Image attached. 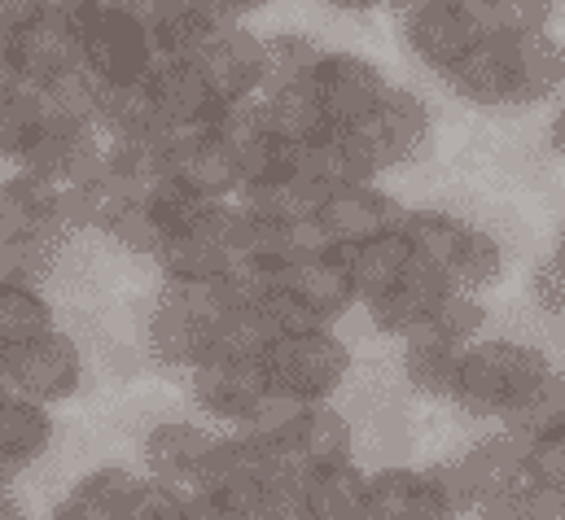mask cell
I'll use <instances>...</instances> for the list:
<instances>
[{"label": "cell", "instance_id": "cell-27", "mask_svg": "<svg viewBox=\"0 0 565 520\" xmlns=\"http://www.w3.org/2000/svg\"><path fill=\"white\" fill-rule=\"evenodd\" d=\"M342 254H347V267H351V275H355L360 306H364L369 297H377L382 289H391V284L417 262V250H413L404 224H399V228H386V232H377V237H364V241L347 246Z\"/></svg>", "mask_w": 565, "mask_h": 520}, {"label": "cell", "instance_id": "cell-38", "mask_svg": "<svg viewBox=\"0 0 565 520\" xmlns=\"http://www.w3.org/2000/svg\"><path fill=\"white\" fill-rule=\"evenodd\" d=\"M531 293H535V302H540L548 315H565V259L562 254H553V259H544L535 267Z\"/></svg>", "mask_w": 565, "mask_h": 520}, {"label": "cell", "instance_id": "cell-46", "mask_svg": "<svg viewBox=\"0 0 565 520\" xmlns=\"http://www.w3.org/2000/svg\"><path fill=\"white\" fill-rule=\"evenodd\" d=\"M0 75H4V35H0Z\"/></svg>", "mask_w": 565, "mask_h": 520}, {"label": "cell", "instance_id": "cell-4", "mask_svg": "<svg viewBox=\"0 0 565 520\" xmlns=\"http://www.w3.org/2000/svg\"><path fill=\"white\" fill-rule=\"evenodd\" d=\"M264 368L273 390L289 393L298 402H324L351 377V346L338 337L333 324H302L268 337Z\"/></svg>", "mask_w": 565, "mask_h": 520}, {"label": "cell", "instance_id": "cell-42", "mask_svg": "<svg viewBox=\"0 0 565 520\" xmlns=\"http://www.w3.org/2000/svg\"><path fill=\"white\" fill-rule=\"evenodd\" d=\"M22 508H18V499H13V490H9V481H0V517H18Z\"/></svg>", "mask_w": 565, "mask_h": 520}, {"label": "cell", "instance_id": "cell-9", "mask_svg": "<svg viewBox=\"0 0 565 520\" xmlns=\"http://www.w3.org/2000/svg\"><path fill=\"white\" fill-rule=\"evenodd\" d=\"M162 175L206 202H233L242 193V166L220 140L215 123L211 128L175 131L162 140Z\"/></svg>", "mask_w": 565, "mask_h": 520}, {"label": "cell", "instance_id": "cell-17", "mask_svg": "<svg viewBox=\"0 0 565 520\" xmlns=\"http://www.w3.org/2000/svg\"><path fill=\"white\" fill-rule=\"evenodd\" d=\"M281 451L285 464H294L298 473L307 468H324V464H342L355 459V429L351 420L333 407V398L324 402H302V411L294 415V424L285 429L281 442H273Z\"/></svg>", "mask_w": 565, "mask_h": 520}, {"label": "cell", "instance_id": "cell-26", "mask_svg": "<svg viewBox=\"0 0 565 520\" xmlns=\"http://www.w3.org/2000/svg\"><path fill=\"white\" fill-rule=\"evenodd\" d=\"M302 517L351 520L369 517V473L355 459L302 473Z\"/></svg>", "mask_w": 565, "mask_h": 520}, {"label": "cell", "instance_id": "cell-36", "mask_svg": "<svg viewBox=\"0 0 565 520\" xmlns=\"http://www.w3.org/2000/svg\"><path fill=\"white\" fill-rule=\"evenodd\" d=\"M487 35H531L548 31L553 0H469Z\"/></svg>", "mask_w": 565, "mask_h": 520}, {"label": "cell", "instance_id": "cell-44", "mask_svg": "<svg viewBox=\"0 0 565 520\" xmlns=\"http://www.w3.org/2000/svg\"><path fill=\"white\" fill-rule=\"evenodd\" d=\"M417 0H386V9H395V13H404V9H413Z\"/></svg>", "mask_w": 565, "mask_h": 520}, {"label": "cell", "instance_id": "cell-8", "mask_svg": "<svg viewBox=\"0 0 565 520\" xmlns=\"http://www.w3.org/2000/svg\"><path fill=\"white\" fill-rule=\"evenodd\" d=\"M311 88H316V101H320L329 128H351V123H364V119L377 115V106H382L386 93H391V79H386V71H382L373 57H364V53L324 48L320 62H316Z\"/></svg>", "mask_w": 565, "mask_h": 520}, {"label": "cell", "instance_id": "cell-33", "mask_svg": "<svg viewBox=\"0 0 565 520\" xmlns=\"http://www.w3.org/2000/svg\"><path fill=\"white\" fill-rule=\"evenodd\" d=\"M460 350L451 342H434V337H408L404 342V377L408 386L425 398H447L456 390V372H460Z\"/></svg>", "mask_w": 565, "mask_h": 520}, {"label": "cell", "instance_id": "cell-30", "mask_svg": "<svg viewBox=\"0 0 565 520\" xmlns=\"http://www.w3.org/2000/svg\"><path fill=\"white\" fill-rule=\"evenodd\" d=\"M522 437H526V477L535 490L526 517L565 512V415L544 420L540 429H531Z\"/></svg>", "mask_w": 565, "mask_h": 520}, {"label": "cell", "instance_id": "cell-5", "mask_svg": "<svg viewBox=\"0 0 565 520\" xmlns=\"http://www.w3.org/2000/svg\"><path fill=\"white\" fill-rule=\"evenodd\" d=\"M189 62L215 93L220 110L259 101V93L268 88V35L250 31L237 18H220L189 53Z\"/></svg>", "mask_w": 565, "mask_h": 520}, {"label": "cell", "instance_id": "cell-45", "mask_svg": "<svg viewBox=\"0 0 565 520\" xmlns=\"http://www.w3.org/2000/svg\"><path fill=\"white\" fill-rule=\"evenodd\" d=\"M557 254L565 259V228H562V237H557Z\"/></svg>", "mask_w": 565, "mask_h": 520}, {"label": "cell", "instance_id": "cell-21", "mask_svg": "<svg viewBox=\"0 0 565 520\" xmlns=\"http://www.w3.org/2000/svg\"><path fill=\"white\" fill-rule=\"evenodd\" d=\"M57 437L53 407L22 398V393H0V481H18L26 468H35Z\"/></svg>", "mask_w": 565, "mask_h": 520}, {"label": "cell", "instance_id": "cell-3", "mask_svg": "<svg viewBox=\"0 0 565 520\" xmlns=\"http://www.w3.org/2000/svg\"><path fill=\"white\" fill-rule=\"evenodd\" d=\"M75 18L79 62L97 84H141L162 57L153 26L141 13L106 0H66Z\"/></svg>", "mask_w": 565, "mask_h": 520}, {"label": "cell", "instance_id": "cell-13", "mask_svg": "<svg viewBox=\"0 0 565 520\" xmlns=\"http://www.w3.org/2000/svg\"><path fill=\"white\" fill-rule=\"evenodd\" d=\"M71 66H79V40H75V18L66 0H53L31 26L4 40V75L13 79H26L40 88Z\"/></svg>", "mask_w": 565, "mask_h": 520}, {"label": "cell", "instance_id": "cell-10", "mask_svg": "<svg viewBox=\"0 0 565 520\" xmlns=\"http://www.w3.org/2000/svg\"><path fill=\"white\" fill-rule=\"evenodd\" d=\"M399 18H404L399 31H404L408 53L434 75H447L487 35L469 0H417Z\"/></svg>", "mask_w": 565, "mask_h": 520}, {"label": "cell", "instance_id": "cell-35", "mask_svg": "<svg viewBox=\"0 0 565 520\" xmlns=\"http://www.w3.org/2000/svg\"><path fill=\"white\" fill-rule=\"evenodd\" d=\"M500 275H504V250H500V241L487 228L469 224L465 237H460V246H456V254L447 262V284L469 289V293H482Z\"/></svg>", "mask_w": 565, "mask_h": 520}, {"label": "cell", "instance_id": "cell-23", "mask_svg": "<svg viewBox=\"0 0 565 520\" xmlns=\"http://www.w3.org/2000/svg\"><path fill=\"white\" fill-rule=\"evenodd\" d=\"M443 79L469 106H513V35H482Z\"/></svg>", "mask_w": 565, "mask_h": 520}, {"label": "cell", "instance_id": "cell-14", "mask_svg": "<svg viewBox=\"0 0 565 520\" xmlns=\"http://www.w3.org/2000/svg\"><path fill=\"white\" fill-rule=\"evenodd\" d=\"M102 162H106V131L97 128V123L49 119V128L40 131V140L31 144V153L18 166L40 175L53 188H71V184L97 175Z\"/></svg>", "mask_w": 565, "mask_h": 520}, {"label": "cell", "instance_id": "cell-25", "mask_svg": "<svg viewBox=\"0 0 565 520\" xmlns=\"http://www.w3.org/2000/svg\"><path fill=\"white\" fill-rule=\"evenodd\" d=\"M369 128L382 144V158L391 171L422 162L434 144V115L413 88H391L386 101L377 106V115L369 119Z\"/></svg>", "mask_w": 565, "mask_h": 520}, {"label": "cell", "instance_id": "cell-18", "mask_svg": "<svg viewBox=\"0 0 565 520\" xmlns=\"http://www.w3.org/2000/svg\"><path fill=\"white\" fill-rule=\"evenodd\" d=\"M149 486V473L124 468V464H102L84 473L53 508V517L66 520H141V499Z\"/></svg>", "mask_w": 565, "mask_h": 520}, {"label": "cell", "instance_id": "cell-41", "mask_svg": "<svg viewBox=\"0 0 565 520\" xmlns=\"http://www.w3.org/2000/svg\"><path fill=\"white\" fill-rule=\"evenodd\" d=\"M338 13H373V9H386V0H320Z\"/></svg>", "mask_w": 565, "mask_h": 520}, {"label": "cell", "instance_id": "cell-16", "mask_svg": "<svg viewBox=\"0 0 565 520\" xmlns=\"http://www.w3.org/2000/svg\"><path fill=\"white\" fill-rule=\"evenodd\" d=\"M220 429L206 420H162L145 433L141 442V468L149 477L167 481V486H180V490H193L206 459H211V446H215Z\"/></svg>", "mask_w": 565, "mask_h": 520}, {"label": "cell", "instance_id": "cell-22", "mask_svg": "<svg viewBox=\"0 0 565 520\" xmlns=\"http://www.w3.org/2000/svg\"><path fill=\"white\" fill-rule=\"evenodd\" d=\"M447 289H451L447 275H443L438 267H429L425 259H417L391 289H382L377 297L364 302V315H369V324H373L377 333L404 342L408 333L422 328V319L434 311V302H438Z\"/></svg>", "mask_w": 565, "mask_h": 520}, {"label": "cell", "instance_id": "cell-1", "mask_svg": "<svg viewBox=\"0 0 565 520\" xmlns=\"http://www.w3.org/2000/svg\"><path fill=\"white\" fill-rule=\"evenodd\" d=\"M451 402L478 420H509V429L531 433L544 420L565 415L557 372L544 350L526 342H469L460 350V372Z\"/></svg>", "mask_w": 565, "mask_h": 520}, {"label": "cell", "instance_id": "cell-19", "mask_svg": "<svg viewBox=\"0 0 565 520\" xmlns=\"http://www.w3.org/2000/svg\"><path fill=\"white\" fill-rule=\"evenodd\" d=\"M369 517H456L443 468H377V473H369Z\"/></svg>", "mask_w": 565, "mask_h": 520}, {"label": "cell", "instance_id": "cell-15", "mask_svg": "<svg viewBox=\"0 0 565 520\" xmlns=\"http://www.w3.org/2000/svg\"><path fill=\"white\" fill-rule=\"evenodd\" d=\"M49 237H62V241L75 237L62 219V193L53 184H44L40 175L13 166L0 180V250L26 246V241H49Z\"/></svg>", "mask_w": 565, "mask_h": 520}, {"label": "cell", "instance_id": "cell-39", "mask_svg": "<svg viewBox=\"0 0 565 520\" xmlns=\"http://www.w3.org/2000/svg\"><path fill=\"white\" fill-rule=\"evenodd\" d=\"M53 0H0V35H18L22 26H31Z\"/></svg>", "mask_w": 565, "mask_h": 520}, {"label": "cell", "instance_id": "cell-20", "mask_svg": "<svg viewBox=\"0 0 565 520\" xmlns=\"http://www.w3.org/2000/svg\"><path fill=\"white\" fill-rule=\"evenodd\" d=\"M149 84V97L162 115L167 131H193V128H211L220 119V101L215 93L206 88V79L198 75V66L189 57H158L153 71L145 75Z\"/></svg>", "mask_w": 565, "mask_h": 520}, {"label": "cell", "instance_id": "cell-40", "mask_svg": "<svg viewBox=\"0 0 565 520\" xmlns=\"http://www.w3.org/2000/svg\"><path fill=\"white\" fill-rule=\"evenodd\" d=\"M220 18H237V22H250L255 13H264L273 0H206Z\"/></svg>", "mask_w": 565, "mask_h": 520}, {"label": "cell", "instance_id": "cell-37", "mask_svg": "<svg viewBox=\"0 0 565 520\" xmlns=\"http://www.w3.org/2000/svg\"><path fill=\"white\" fill-rule=\"evenodd\" d=\"M320 53L324 48L311 35H302V31H277V35H268V84L311 79Z\"/></svg>", "mask_w": 565, "mask_h": 520}, {"label": "cell", "instance_id": "cell-34", "mask_svg": "<svg viewBox=\"0 0 565 520\" xmlns=\"http://www.w3.org/2000/svg\"><path fill=\"white\" fill-rule=\"evenodd\" d=\"M482 324H487V311H482V302H478V293H469V289H447L438 302H434V311L422 319V328L417 333H408V337H434V342H451V346H469L478 333H482ZM404 337V342H408Z\"/></svg>", "mask_w": 565, "mask_h": 520}, {"label": "cell", "instance_id": "cell-11", "mask_svg": "<svg viewBox=\"0 0 565 520\" xmlns=\"http://www.w3.org/2000/svg\"><path fill=\"white\" fill-rule=\"evenodd\" d=\"M277 284L320 324H338L342 315H351L360 306L355 275H351L347 254L338 246L307 250V254L277 262Z\"/></svg>", "mask_w": 565, "mask_h": 520}, {"label": "cell", "instance_id": "cell-24", "mask_svg": "<svg viewBox=\"0 0 565 520\" xmlns=\"http://www.w3.org/2000/svg\"><path fill=\"white\" fill-rule=\"evenodd\" d=\"M215 131L228 144V153L237 158V166H242V188L255 184V180H264V175H273L277 166L289 162V153H294V144H285L281 131L273 128L268 115L259 110V101L220 110Z\"/></svg>", "mask_w": 565, "mask_h": 520}, {"label": "cell", "instance_id": "cell-2", "mask_svg": "<svg viewBox=\"0 0 565 520\" xmlns=\"http://www.w3.org/2000/svg\"><path fill=\"white\" fill-rule=\"evenodd\" d=\"M237 311L242 302L233 297L228 280H162L145 315V350L158 368L189 377L220 350Z\"/></svg>", "mask_w": 565, "mask_h": 520}, {"label": "cell", "instance_id": "cell-7", "mask_svg": "<svg viewBox=\"0 0 565 520\" xmlns=\"http://www.w3.org/2000/svg\"><path fill=\"white\" fill-rule=\"evenodd\" d=\"M84 386V350L66 328H49L4 350V390L35 398L44 407L71 402Z\"/></svg>", "mask_w": 565, "mask_h": 520}, {"label": "cell", "instance_id": "cell-29", "mask_svg": "<svg viewBox=\"0 0 565 520\" xmlns=\"http://www.w3.org/2000/svg\"><path fill=\"white\" fill-rule=\"evenodd\" d=\"M49 101L35 84L0 75V162L18 166L40 140V131L49 128Z\"/></svg>", "mask_w": 565, "mask_h": 520}, {"label": "cell", "instance_id": "cell-43", "mask_svg": "<svg viewBox=\"0 0 565 520\" xmlns=\"http://www.w3.org/2000/svg\"><path fill=\"white\" fill-rule=\"evenodd\" d=\"M553 144H557V149L565 153V110L557 115V123H553Z\"/></svg>", "mask_w": 565, "mask_h": 520}, {"label": "cell", "instance_id": "cell-12", "mask_svg": "<svg viewBox=\"0 0 565 520\" xmlns=\"http://www.w3.org/2000/svg\"><path fill=\"white\" fill-rule=\"evenodd\" d=\"M316 224L324 228V237L338 250H347V246H355L364 237L399 228L404 224V206L377 180H338V184L324 188V197L316 206Z\"/></svg>", "mask_w": 565, "mask_h": 520}, {"label": "cell", "instance_id": "cell-28", "mask_svg": "<svg viewBox=\"0 0 565 520\" xmlns=\"http://www.w3.org/2000/svg\"><path fill=\"white\" fill-rule=\"evenodd\" d=\"M565 84V48L548 31L513 35V106H540Z\"/></svg>", "mask_w": 565, "mask_h": 520}, {"label": "cell", "instance_id": "cell-32", "mask_svg": "<svg viewBox=\"0 0 565 520\" xmlns=\"http://www.w3.org/2000/svg\"><path fill=\"white\" fill-rule=\"evenodd\" d=\"M53 324H57V315H53V302L44 297L40 284L0 275V346L4 350L49 333Z\"/></svg>", "mask_w": 565, "mask_h": 520}, {"label": "cell", "instance_id": "cell-6", "mask_svg": "<svg viewBox=\"0 0 565 520\" xmlns=\"http://www.w3.org/2000/svg\"><path fill=\"white\" fill-rule=\"evenodd\" d=\"M268 390L273 381H268L264 355L220 350L189 372V398L215 429H242L250 411L268 398Z\"/></svg>", "mask_w": 565, "mask_h": 520}, {"label": "cell", "instance_id": "cell-31", "mask_svg": "<svg viewBox=\"0 0 565 520\" xmlns=\"http://www.w3.org/2000/svg\"><path fill=\"white\" fill-rule=\"evenodd\" d=\"M259 110L268 115V123L281 131L285 144H311L329 131V119L316 101L311 79H285V84H268L259 93Z\"/></svg>", "mask_w": 565, "mask_h": 520}]
</instances>
